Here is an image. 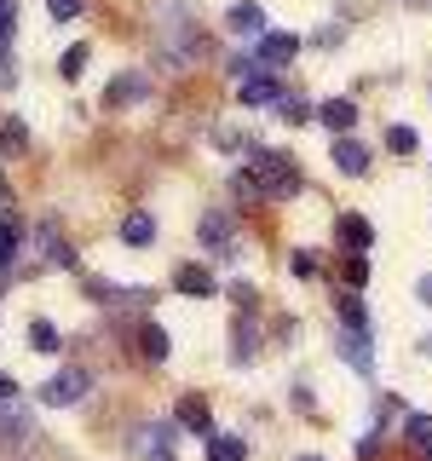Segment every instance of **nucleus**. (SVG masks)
I'll list each match as a JSON object with an SVG mask.
<instances>
[{"instance_id": "f257e3e1", "label": "nucleus", "mask_w": 432, "mask_h": 461, "mask_svg": "<svg viewBox=\"0 0 432 461\" xmlns=\"http://www.w3.org/2000/svg\"><path fill=\"white\" fill-rule=\"evenodd\" d=\"M254 179H259V196H277V202L294 196L300 185H306V179H300V167L288 162L283 150H254Z\"/></svg>"}, {"instance_id": "f03ea898", "label": "nucleus", "mask_w": 432, "mask_h": 461, "mask_svg": "<svg viewBox=\"0 0 432 461\" xmlns=\"http://www.w3.org/2000/svg\"><path fill=\"white\" fill-rule=\"evenodd\" d=\"M86 393V369H58L47 386H40V403L47 410H64V403H76Z\"/></svg>"}, {"instance_id": "7ed1b4c3", "label": "nucleus", "mask_w": 432, "mask_h": 461, "mask_svg": "<svg viewBox=\"0 0 432 461\" xmlns=\"http://www.w3.org/2000/svg\"><path fill=\"white\" fill-rule=\"evenodd\" d=\"M237 98L248 110H266V104H283V86L266 76V69H248V76H242V86H237Z\"/></svg>"}, {"instance_id": "20e7f679", "label": "nucleus", "mask_w": 432, "mask_h": 461, "mask_svg": "<svg viewBox=\"0 0 432 461\" xmlns=\"http://www.w3.org/2000/svg\"><path fill=\"white\" fill-rule=\"evenodd\" d=\"M300 52V41L288 35V29H266V35L254 41V64L266 69V64H288V58Z\"/></svg>"}, {"instance_id": "39448f33", "label": "nucleus", "mask_w": 432, "mask_h": 461, "mask_svg": "<svg viewBox=\"0 0 432 461\" xmlns=\"http://www.w3.org/2000/svg\"><path fill=\"white\" fill-rule=\"evenodd\" d=\"M317 122H323L328 127V133H352V127H357V104H352V98H328V104H317Z\"/></svg>"}, {"instance_id": "423d86ee", "label": "nucleus", "mask_w": 432, "mask_h": 461, "mask_svg": "<svg viewBox=\"0 0 432 461\" xmlns=\"http://www.w3.org/2000/svg\"><path fill=\"white\" fill-rule=\"evenodd\" d=\"M340 357H346V364H357V375L374 369V352H369V335H364V329H340Z\"/></svg>"}, {"instance_id": "0eeeda50", "label": "nucleus", "mask_w": 432, "mask_h": 461, "mask_svg": "<svg viewBox=\"0 0 432 461\" xmlns=\"http://www.w3.org/2000/svg\"><path fill=\"white\" fill-rule=\"evenodd\" d=\"M335 167L346 173V179H364V173H369V150L357 139H335Z\"/></svg>"}, {"instance_id": "6e6552de", "label": "nucleus", "mask_w": 432, "mask_h": 461, "mask_svg": "<svg viewBox=\"0 0 432 461\" xmlns=\"http://www.w3.org/2000/svg\"><path fill=\"white\" fill-rule=\"evenodd\" d=\"M144 86H150V81H144L139 69H122V76L110 81V110H122V104H139V98H144Z\"/></svg>"}, {"instance_id": "1a4fd4ad", "label": "nucleus", "mask_w": 432, "mask_h": 461, "mask_svg": "<svg viewBox=\"0 0 432 461\" xmlns=\"http://www.w3.org/2000/svg\"><path fill=\"white\" fill-rule=\"evenodd\" d=\"M237 35H266V6L259 0H242V6H230V18H225Z\"/></svg>"}, {"instance_id": "9d476101", "label": "nucleus", "mask_w": 432, "mask_h": 461, "mask_svg": "<svg viewBox=\"0 0 432 461\" xmlns=\"http://www.w3.org/2000/svg\"><path fill=\"white\" fill-rule=\"evenodd\" d=\"M369 242H374V225L364 220V213H346V220H340V249H352V254H364V249H369Z\"/></svg>"}, {"instance_id": "9b49d317", "label": "nucleus", "mask_w": 432, "mask_h": 461, "mask_svg": "<svg viewBox=\"0 0 432 461\" xmlns=\"http://www.w3.org/2000/svg\"><path fill=\"white\" fill-rule=\"evenodd\" d=\"M122 242H127V249H150V242H156V220H150V213H127V220H122Z\"/></svg>"}, {"instance_id": "f8f14e48", "label": "nucleus", "mask_w": 432, "mask_h": 461, "mask_svg": "<svg viewBox=\"0 0 432 461\" xmlns=\"http://www.w3.org/2000/svg\"><path fill=\"white\" fill-rule=\"evenodd\" d=\"M173 288H184V294H196V300L220 294V283H213V277H208L202 266H179V277H173Z\"/></svg>"}, {"instance_id": "ddd939ff", "label": "nucleus", "mask_w": 432, "mask_h": 461, "mask_svg": "<svg viewBox=\"0 0 432 461\" xmlns=\"http://www.w3.org/2000/svg\"><path fill=\"white\" fill-rule=\"evenodd\" d=\"M18 249H23V225L6 213V220H0V277L12 271V259H18Z\"/></svg>"}, {"instance_id": "4468645a", "label": "nucleus", "mask_w": 432, "mask_h": 461, "mask_svg": "<svg viewBox=\"0 0 432 461\" xmlns=\"http://www.w3.org/2000/svg\"><path fill=\"white\" fill-rule=\"evenodd\" d=\"M230 230H237V225H230V213H202V230H196V237L208 242V249H230Z\"/></svg>"}, {"instance_id": "2eb2a0df", "label": "nucleus", "mask_w": 432, "mask_h": 461, "mask_svg": "<svg viewBox=\"0 0 432 461\" xmlns=\"http://www.w3.org/2000/svg\"><path fill=\"white\" fill-rule=\"evenodd\" d=\"M179 427H191V432H202V438H213V415H208V403H202V398H184V403H179Z\"/></svg>"}, {"instance_id": "dca6fc26", "label": "nucleus", "mask_w": 432, "mask_h": 461, "mask_svg": "<svg viewBox=\"0 0 432 461\" xmlns=\"http://www.w3.org/2000/svg\"><path fill=\"white\" fill-rule=\"evenodd\" d=\"M139 352L150 357V364H167V329L162 323H144L139 329Z\"/></svg>"}, {"instance_id": "f3484780", "label": "nucleus", "mask_w": 432, "mask_h": 461, "mask_svg": "<svg viewBox=\"0 0 432 461\" xmlns=\"http://www.w3.org/2000/svg\"><path fill=\"white\" fill-rule=\"evenodd\" d=\"M242 456H248V444L237 432H213L208 438V461H242Z\"/></svg>"}, {"instance_id": "a211bd4d", "label": "nucleus", "mask_w": 432, "mask_h": 461, "mask_svg": "<svg viewBox=\"0 0 432 461\" xmlns=\"http://www.w3.org/2000/svg\"><path fill=\"white\" fill-rule=\"evenodd\" d=\"M403 432H410V444H415V450H421V456L432 461V415H427V410H415L410 421H403Z\"/></svg>"}, {"instance_id": "6ab92c4d", "label": "nucleus", "mask_w": 432, "mask_h": 461, "mask_svg": "<svg viewBox=\"0 0 432 461\" xmlns=\"http://www.w3.org/2000/svg\"><path fill=\"white\" fill-rule=\"evenodd\" d=\"M386 150H392V156H415V150H421V133H415L410 122H398L392 133H386Z\"/></svg>"}, {"instance_id": "aec40b11", "label": "nucleus", "mask_w": 432, "mask_h": 461, "mask_svg": "<svg viewBox=\"0 0 432 461\" xmlns=\"http://www.w3.org/2000/svg\"><path fill=\"white\" fill-rule=\"evenodd\" d=\"M0 150H6V156H23V150H29V127L18 122V115L0 127Z\"/></svg>"}, {"instance_id": "412c9836", "label": "nucleus", "mask_w": 432, "mask_h": 461, "mask_svg": "<svg viewBox=\"0 0 432 461\" xmlns=\"http://www.w3.org/2000/svg\"><path fill=\"white\" fill-rule=\"evenodd\" d=\"M35 242H40V254H47L52 266H69V249H64V237H58L52 225H40V230H35Z\"/></svg>"}, {"instance_id": "4be33fe9", "label": "nucleus", "mask_w": 432, "mask_h": 461, "mask_svg": "<svg viewBox=\"0 0 432 461\" xmlns=\"http://www.w3.org/2000/svg\"><path fill=\"white\" fill-rule=\"evenodd\" d=\"M29 346H35V352H58V329L47 323V317H35V323H29Z\"/></svg>"}, {"instance_id": "5701e85b", "label": "nucleus", "mask_w": 432, "mask_h": 461, "mask_svg": "<svg viewBox=\"0 0 432 461\" xmlns=\"http://www.w3.org/2000/svg\"><path fill=\"white\" fill-rule=\"evenodd\" d=\"M0 432H6V438H29L35 427L23 421V410H18V403H6V410H0Z\"/></svg>"}, {"instance_id": "b1692460", "label": "nucleus", "mask_w": 432, "mask_h": 461, "mask_svg": "<svg viewBox=\"0 0 432 461\" xmlns=\"http://www.w3.org/2000/svg\"><path fill=\"white\" fill-rule=\"evenodd\" d=\"M340 323H346V329H364V335H369V312H364V300L346 294V300H340Z\"/></svg>"}, {"instance_id": "393cba45", "label": "nucleus", "mask_w": 432, "mask_h": 461, "mask_svg": "<svg viewBox=\"0 0 432 461\" xmlns=\"http://www.w3.org/2000/svg\"><path fill=\"white\" fill-rule=\"evenodd\" d=\"M81 69H86V47H64V58H58V76H64V81H76Z\"/></svg>"}, {"instance_id": "a878e982", "label": "nucleus", "mask_w": 432, "mask_h": 461, "mask_svg": "<svg viewBox=\"0 0 432 461\" xmlns=\"http://www.w3.org/2000/svg\"><path fill=\"white\" fill-rule=\"evenodd\" d=\"M12 29H18V6H12V0H0V52L12 47Z\"/></svg>"}, {"instance_id": "bb28decb", "label": "nucleus", "mask_w": 432, "mask_h": 461, "mask_svg": "<svg viewBox=\"0 0 432 461\" xmlns=\"http://www.w3.org/2000/svg\"><path fill=\"white\" fill-rule=\"evenodd\" d=\"M283 122H311V104H306V98H283Z\"/></svg>"}, {"instance_id": "cd10ccee", "label": "nucleus", "mask_w": 432, "mask_h": 461, "mask_svg": "<svg viewBox=\"0 0 432 461\" xmlns=\"http://www.w3.org/2000/svg\"><path fill=\"white\" fill-rule=\"evenodd\" d=\"M288 266H294V277H300V283H311V277H317V254H306V249L288 259Z\"/></svg>"}, {"instance_id": "c85d7f7f", "label": "nucleus", "mask_w": 432, "mask_h": 461, "mask_svg": "<svg viewBox=\"0 0 432 461\" xmlns=\"http://www.w3.org/2000/svg\"><path fill=\"white\" fill-rule=\"evenodd\" d=\"M47 12H52L58 23H69V18H76V12H81V0H47Z\"/></svg>"}, {"instance_id": "c756f323", "label": "nucleus", "mask_w": 432, "mask_h": 461, "mask_svg": "<svg viewBox=\"0 0 432 461\" xmlns=\"http://www.w3.org/2000/svg\"><path fill=\"white\" fill-rule=\"evenodd\" d=\"M346 283H352V288H364V283H369V266H364V254H357L352 266H346Z\"/></svg>"}, {"instance_id": "7c9ffc66", "label": "nucleus", "mask_w": 432, "mask_h": 461, "mask_svg": "<svg viewBox=\"0 0 432 461\" xmlns=\"http://www.w3.org/2000/svg\"><path fill=\"white\" fill-rule=\"evenodd\" d=\"M254 352V323H237V357Z\"/></svg>"}, {"instance_id": "2f4dec72", "label": "nucleus", "mask_w": 432, "mask_h": 461, "mask_svg": "<svg viewBox=\"0 0 432 461\" xmlns=\"http://www.w3.org/2000/svg\"><path fill=\"white\" fill-rule=\"evenodd\" d=\"M415 294H421V306H432V271H427L421 283H415Z\"/></svg>"}, {"instance_id": "473e14b6", "label": "nucleus", "mask_w": 432, "mask_h": 461, "mask_svg": "<svg viewBox=\"0 0 432 461\" xmlns=\"http://www.w3.org/2000/svg\"><path fill=\"white\" fill-rule=\"evenodd\" d=\"M12 398H18V386H12L6 375H0V403H12Z\"/></svg>"}, {"instance_id": "72a5a7b5", "label": "nucleus", "mask_w": 432, "mask_h": 461, "mask_svg": "<svg viewBox=\"0 0 432 461\" xmlns=\"http://www.w3.org/2000/svg\"><path fill=\"white\" fill-rule=\"evenodd\" d=\"M150 461H179V456H173V444H167V450H156V456H150Z\"/></svg>"}, {"instance_id": "f704fd0d", "label": "nucleus", "mask_w": 432, "mask_h": 461, "mask_svg": "<svg viewBox=\"0 0 432 461\" xmlns=\"http://www.w3.org/2000/svg\"><path fill=\"white\" fill-rule=\"evenodd\" d=\"M300 461H323V456H300Z\"/></svg>"}, {"instance_id": "c9c22d12", "label": "nucleus", "mask_w": 432, "mask_h": 461, "mask_svg": "<svg viewBox=\"0 0 432 461\" xmlns=\"http://www.w3.org/2000/svg\"><path fill=\"white\" fill-rule=\"evenodd\" d=\"M415 6H432V0H415Z\"/></svg>"}]
</instances>
